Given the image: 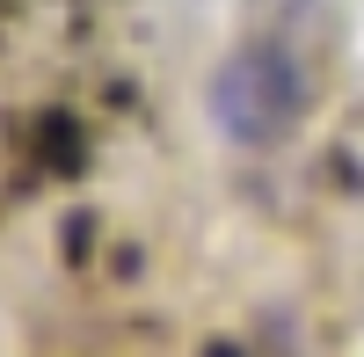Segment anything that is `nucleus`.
Segmentation results:
<instances>
[{"mask_svg":"<svg viewBox=\"0 0 364 357\" xmlns=\"http://www.w3.org/2000/svg\"><path fill=\"white\" fill-rule=\"evenodd\" d=\"M314 58L291 51L277 37H248L219 58V73H211V117H219V132L233 146H248V154H277L284 139H299L314 110Z\"/></svg>","mask_w":364,"mask_h":357,"instance_id":"f257e3e1","label":"nucleus"}]
</instances>
